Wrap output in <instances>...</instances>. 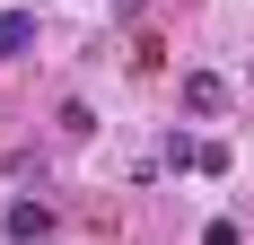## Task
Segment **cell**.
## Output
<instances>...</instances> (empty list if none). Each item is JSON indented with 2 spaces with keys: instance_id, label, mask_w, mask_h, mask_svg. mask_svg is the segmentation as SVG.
<instances>
[{
  "instance_id": "1",
  "label": "cell",
  "mask_w": 254,
  "mask_h": 245,
  "mask_svg": "<svg viewBox=\"0 0 254 245\" xmlns=\"http://www.w3.org/2000/svg\"><path fill=\"white\" fill-rule=\"evenodd\" d=\"M0 237H9V245H44L53 237V210H44V201H9V210H0Z\"/></svg>"
},
{
  "instance_id": "2",
  "label": "cell",
  "mask_w": 254,
  "mask_h": 245,
  "mask_svg": "<svg viewBox=\"0 0 254 245\" xmlns=\"http://www.w3.org/2000/svg\"><path fill=\"white\" fill-rule=\"evenodd\" d=\"M35 44V9H0V61H18Z\"/></svg>"
},
{
  "instance_id": "3",
  "label": "cell",
  "mask_w": 254,
  "mask_h": 245,
  "mask_svg": "<svg viewBox=\"0 0 254 245\" xmlns=\"http://www.w3.org/2000/svg\"><path fill=\"white\" fill-rule=\"evenodd\" d=\"M219 97H228V88H219V79H210V70H193V79H184V105H193V114H210V105H219Z\"/></svg>"
}]
</instances>
